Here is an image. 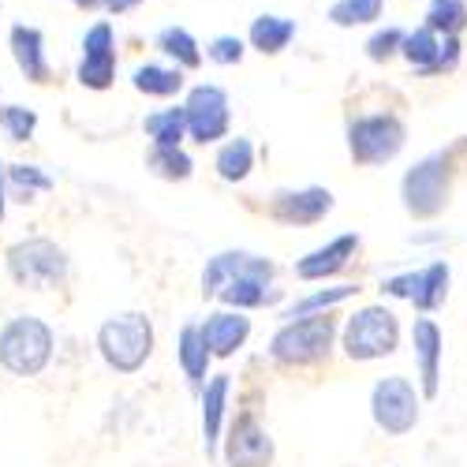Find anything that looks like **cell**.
<instances>
[{
  "mask_svg": "<svg viewBox=\"0 0 467 467\" xmlns=\"http://www.w3.org/2000/svg\"><path fill=\"white\" fill-rule=\"evenodd\" d=\"M333 210V191L329 187H299V191H277L269 202V217L288 224V228H306L326 221Z\"/></svg>",
  "mask_w": 467,
  "mask_h": 467,
  "instance_id": "13",
  "label": "cell"
},
{
  "mask_svg": "<svg viewBox=\"0 0 467 467\" xmlns=\"http://www.w3.org/2000/svg\"><path fill=\"white\" fill-rule=\"evenodd\" d=\"M404 146H408V124L397 112H363L348 120V153L363 169L397 161Z\"/></svg>",
  "mask_w": 467,
  "mask_h": 467,
  "instance_id": "3",
  "label": "cell"
},
{
  "mask_svg": "<svg viewBox=\"0 0 467 467\" xmlns=\"http://www.w3.org/2000/svg\"><path fill=\"white\" fill-rule=\"evenodd\" d=\"M98 352L101 359L120 370V374H135L150 352H153V326L142 310H124V315H112L101 329H98Z\"/></svg>",
  "mask_w": 467,
  "mask_h": 467,
  "instance_id": "5",
  "label": "cell"
},
{
  "mask_svg": "<svg viewBox=\"0 0 467 467\" xmlns=\"http://www.w3.org/2000/svg\"><path fill=\"white\" fill-rule=\"evenodd\" d=\"M337 318L333 315H306L296 322H285L274 340H269V356L281 367H315L333 352Z\"/></svg>",
  "mask_w": 467,
  "mask_h": 467,
  "instance_id": "4",
  "label": "cell"
},
{
  "mask_svg": "<svg viewBox=\"0 0 467 467\" xmlns=\"http://www.w3.org/2000/svg\"><path fill=\"white\" fill-rule=\"evenodd\" d=\"M415 285H419V274H397V277L381 281V292H385V296H397V299H408V303H411Z\"/></svg>",
  "mask_w": 467,
  "mask_h": 467,
  "instance_id": "36",
  "label": "cell"
},
{
  "mask_svg": "<svg viewBox=\"0 0 467 467\" xmlns=\"http://www.w3.org/2000/svg\"><path fill=\"white\" fill-rule=\"evenodd\" d=\"M139 5H146V0H101V8H105L109 16H128V12H135Z\"/></svg>",
  "mask_w": 467,
  "mask_h": 467,
  "instance_id": "37",
  "label": "cell"
},
{
  "mask_svg": "<svg viewBox=\"0 0 467 467\" xmlns=\"http://www.w3.org/2000/svg\"><path fill=\"white\" fill-rule=\"evenodd\" d=\"M463 60V42H460V34H449L445 42H441V53H438V64L431 71V79H441V75H452Z\"/></svg>",
  "mask_w": 467,
  "mask_h": 467,
  "instance_id": "35",
  "label": "cell"
},
{
  "mask_svg": "<svg viewBox=\"0 0 467 467\" xmlns=\"http://www.w3.org/2000/svg\"><path fill=\"white\" fill-rule=\"evenodd\" d=\"M8 191L19 199H34L37 191H53V180L37 169V165H8Z\"/></svg>",
  "mask_w": 467,
  "mask_h": 467,
  "instance_id": "32",
  "label": "cell"
},
{
  "mask_svg": "<svg viewBox=\"0 0 467 467\" xmlns=\"http://www.w3.org/2000/svg\"><path fill=\"white\" fill-rule=\"evenodd\" d=\"M449 281H452L449 262H431L426 269H419V285H415L411 306L419 310V315H434V310L445 306V299H449Z\"/></svg>",
  "mask_w": 467,
  "mask_h": 467,
  "instance_id": "22",
  "label": "cell"
},
{
  "mask_svg": "<svg viewBox=\"0 0 467 467\" xmlns=\"http://www.w3.org/2000/svg\"><path fill=\"white\" fill-rule=\"evenodd\" d=\"M8 46H12L16 67L23 71V79H26V83L46 87V83L53 79V64H49V53H46V34L37 30V26L16 23L12 34H8Z\"/></svg>",
  "mask_w": 467,
  "mask_h": 467,
  "instance_id": "15",
  "label": "cell"
},
{
  "mask_svg": "<svg viewBox=\"0 0 467 467\" xmlns=\"http://www.w3.org/2000/svg\"><path fill=\"white\" fill-rule=\"evenodd\" d=\"M277 456L274 438L254 419V415H240L232 422V431L224 438V463L228 467H269Z\"/></svg>",
  "mask_w": 467,
  "mask_h": 467,
  "instance_id": "12",
  "label": "cell"
},
{
  "mask_svg": "<svg viewBox=\"0 0 467 467\" xmlns=\"http://www.w3.org/2000/svg\"><path fill=\"white\" fill-rule=\"evenodd\" d=\"M131 87L146 98H172L183 90V67H161V64H139L131 71Z\"/></svg>",
  "mask_w": 467,
  "mask_h": 467,
  "instance_id": "23",
  "label": "cell"
},
{
  "mask_svg": "<svg viewBox=\"0 0 467 467\" xmlns=\"http://www.w3.org/2000/svg\"><path fill=\"white\" fill-rule=\"evenodd\" d=\"M274 274H277V265L262 254L221 251L206 262L202 296H213L224 306H236V310H254V306L281 299V292L274 288Z\"/></svg>",
  "mask_w": 467,
  "mask_h": 467,
  "instance_id": "1",
  "label": "cell"
},
{
  "mask_svg": "<svg viewBox=\"0 0 467 467\" xmlns=\"http://www.w3.org/2000/svg\"><path fill=\"white\" fill-rule=\"evenodd\" d=\"M400 344V322L389 306H363L344 322V356L356 363H374L393 356Z\"/></svg>",
  "mask_w": 467,
  "mask_h": 467,
  "instance_id": "7",
  "label": "cell"
},
{
  "mask_svg": "<svg viewBox=\"0 0 467 467\" xmlns=\"http://www.w3.org/2000/svg\"><path fill=\"white\" fill-rule=\"evenodd\" d=\"M142 131L153 139V146H180L187 135V109H161V112H150L142 120Z\"/></svg>",
  "mask_w": 467,
  "mask_h": 467,
  "instance_id": "25",
  "label": "cell"
},
{
  "mask_svg": "<svg viewBox=\"0 0 467 467\" xmlns=\"http://www.w3.org/2000/svg\"><path fill=\"white\" fill-rule=\"evenodd\" d=\"M202 337L217 359H228L251 337V318H244V310H217L202 322Z\"/></svg>",
  "mask_w": 467,
  "mask_h": 467,
  "instance_id": "17",
  "label": "cell"
},
{
  "mask_svg": "<svg viewBox=\"0 0 467 467\" xmlns=\"http://www.w3.org/2000/svg\"><path fill=\"white\" fill-rule=\"evenodd\" d=\"M146 169L153 176H161V180H187L191 169H194V161L187 158L180 146H153L150 158H146Z\"/></svg>",
  "mask_w": 467,
  "mask_h": 467,
  "instance_id": "30",
  "label": "cell"
},
{
  "mask_svg": "<svg viewBox=\"0 0 467 467\" xmlns=\"http://www.w3.org/2000/svg\"><path fill=\"white\" fill-rule=\"evenodd\" d=\"M71 5L79 12H94V8H101V0H71Z\"/></svg>",
  "mask_w": 467,
  "mask_h": 467,
  "instance_id": "39",
  "label": "cell"
},
{
  "mask_svg": "<svg viewBox=\"0 0 467 467\" xmlns=\"http://www.w3.org/2000/svg\"><path fill=\"white\" fill-rule=\"evenodd\" d=\"M158 49L169 60H176V67H187V71H194V67L202 64V46L194 42V34L183 30V26H165L158 34Z\"/></svg>",
  "mask_w": 467,
  "mask_h": 467,
  "instance_id": "27",
  "label": "cell"
},
{
  "mask_svg": "<svg viewBox=\"0 0 467 467\" xmlns=\"http://www.w3.org/2000/svg\"><path fill=\"white\" fill-rule=\"evenodd\" d=\"M176 356H180V367L187 374V381L194 389H206V374H210V344L202 337V326H183L180 329V340H176Z\"/></svg>",
  "mask_w": 467,
  "mask_h": 467,
  "instance_id": "19",
  "label": "cell"
},
{
  "mask_svg": "<svg viewBox=\"0 0 467 467\" xmlns=\"http://www.w3.org/2000/svg\"><path fill=\"white\" fill-rule=\"evenodd\" d=\"M244 53H247V42H244V37H236V34H217L213 42L206 46V57H210L213 64H221V67L240 64Z\"/></svg>",
  "mask_w": 467,
  "mask_h": 467,
  "instance_id": "34",
  "label": "cell"
},
{
  "mask_svg": "<svg viewBox=\"0 0 467 467\" xmlns=\"http://www.w3.org/2000/svg\"><path fill=\"white\" fill-rule=\"evenodd\" d=\"M213 169H217V176L228 180V183L247 180L251 169H254V142H251V139H228V142L217 150Z\"/></svg>",
  "mask_w": 467,
  "mask_h": 467,
  "instance_id": "24",
  "label": "cell"
},
{
  "mask_svg": "<svg viewBox=\"0 0 467 467\" xmlns=\"http://www.w3.org/2000/svg\"><path fill=\"white\" fill-rule=\"evenodd\" d=\"M356 251H359V236H356V232H344V236L329 240L326 247L303 254L296 262V277L299 281H326V277L340 274V269L356 258Z\"/></svg>",
  "mask_w": 467,
  "mask_h": 467,
  "instance_id": "16",
  "label": "cell"
},
{
  "mask_svg": "<svg viewBox=\"0 0 467 467\" xmlns=\"http://www.w3.org/2000/svg\"><path fill=\"white\" fill-rule=\"evenodd\" d=\"M8 165L0 161V221H5V206H8Z\"/></svg>",
  "mask_w": 467,
  "mask_h": 467,
  "instance_id": "38",
  "label": "cell"
},
{
  "mask_svg": "<svg viewBox=\"0 0 467 467\" xmlns=\"http://www.w3.org/2000/svg\"><path fill=\"white\" fill-rule=\"evenodd\" d=\"M53 359V329L42 318L19 315L0 329V367L16 378L42 374Z\"/></svg>",
  "mask_w": 467,
  "mask_h": 467,
  "instance_id": "6",
  "label": "cell"
},
{
  "mask_svg": "<svg viewBox=\"0 0 467 467\" xmlns=\"http://www.w3.org/2000/svg\"><path fill=\"white\" fill-rule=\"evenodd\" d=\"M8 274L23 288L46 292L67 277V254H64V247H57L53 240H42V236L19 240L8 247Z\"/></svg>",
  "mask_w": 467,
  "mask_h": 467,
  "instance_id": "9",
  "label": "cell"
},
{
  "mask_svg": "<svg viewBox=\"0 0 467 467\" xmlns=\"http://www.w3.org/2000/svg\"><path fill=\"white\" fill-rule=\"evenodd\" d=\"M187 109V135L194 142H217L228 135L232 128V105H228V94L213 83H202V87H194L183 101Z\"/></svg>",
  "mask_w": 467,
  "mask_h": 467,
  "instance_id": "10",
  "label": "cell"
},
{
  "mask_svg": "<svg viewBox=\"0 0 467 467\" xmlns=\"http://www.w3.org/2000/svg\"><path fill=\"white\" fill-rule=\"evenodd\" d=\"M0 128L12 142H30L37 131V112L26 105H5L0 109Z\"/></svg>",
  "mask_w": 467,
  "mask_h": 467,
  "instance_id": "33",
  "label": "cell"
},
{
  "mask_svg": "<svg viewBox=\"0 0 467 467\" xmlns=\"http://www.w3.org/2000/svg\"><path fill=\"white\" fill-rule=\"evenodd\" d=\"M456 153H460V146L434 150L404 172L400 202L415 221H434L438 213H445V206L452 199V180H456Z\"/></svg>",
  "mask_w": 467,
  "mask_h": 467,
  "instance_id": "2",
  "label": "cell"
},
{
  "mask_svg": "<svg viewBox=\"0 0 467 467\" xmlns=\"http://www.w3.org/2000/svg\"><path fill=\"white\" fill-rule=\"evenodd\" d=\"M228 374H213L202 389V441H206V456L217 452V441H221V419H224V408H228Z\"/></svg>",
  "mask_w": 467,
  "mask_h": 467,
  "instance_id": "21",
  "label": "cell"
},
{
  "mask_svg": "<svg viewBox=\"0 0 467 467\" xmlns=\"http://www.w3.org/2000/svg\"><path fill=\"white\" fill-rule=\"evenodd\" d=\"M422 23L438 30L441 37L467 30V0H431L422 12Z\"/></svg>",
  "mask_w": 467,
  "mask_h": 467,
  "instance_id": "28",
  "label": "cell"
},
{
  "mask_svg": "<svg viewBox=\"0 0 467 467\" xmlns=\"http://www.w3.org/2000/svg\"><path fill=\"white\" fill-rule=\"evenodd\" d=\"M296 34H299L296 19L265 12V16L251 19V30H247V46H251L254 53H262V57H281V53H285V49L296 42Z\"/></svg>",
  "mask_w": 467,
  "mask_h": 467,
  "instance_id": "18",
  "label": "cell"
},
{
  "mask_svg": "<svg viewBox=\"0 0 467 467\" xmlns=\"http://www.w3.org/2000/svg\"><path fill=\"white\" fill-rule=\"evenodd\" d=\"M441 42L445 37L438 30H431L426 23L411 26L408 37H404V49H400V60H408V67L419 75V79H431V71L438 64V53H441Z\"/></svg>",
  "mask_w": 467,
  "mask_h": 467,
  "instance_id": "20",
  "label": "cell"
},
{
  "mask_svg": "<svg viewBox=\"0 0 467 467\" xmlns=\"http://www.w3.org/2000/svg\"><path fill=\"white\" fill-rule=\"evenodd\" d=\"M359 292V285H337V288H326V292H315V296H306L299 303H292L285 310V318L296 322V318H306V315H329V306L344 303V299H352Z\"/></svg>",
  "mask_w": 467,
  "mask_h": 467,
  "instance_id": "29",
  "label": "cell"
},
{
  "mask_svg": "<svg viewBox=\"0 0 467 467\" xmlns=\"http://www.w3.org/2000/svg\"><path fill=\"white\" fill-rule=\"evenodd\" d=\"M75 79L87 90H109L116 83V30L109 19H98L83 34V57L75 67Z\"/></svg>",
  "mask_w": 467,
  "mask_h": 467,
  "instance_id": "11",
  "label": "cell"
},
{
  "mask_svg": "<svg viewBox=\"0 0 467 467\" xmlns=\"http://www.w3.org/2000/svg\"><path fill=\"white\" fill-rule=\"evenodd\" d=\"M370 419L381 434L389 438H404L411 434L419 419H422V400L415 393V385L400 374H389L381 381H374L370 389Z\"/></svg>",
  "mask_w": 467,
  "mask_h": 467,
  "instance_id": "8",
  "label": "cell"
},
{
  "mask_svg": "<svg viewBox=\"0 0 467 467\" xmlns=\"http://www.w3.org/2000/svg\"><path fill=\"white\" fill-rule=\"evenodd\" d=\"M381 16H385V0H333L329 5V23L340 30L374 26Z\"/></svg>",
  "mask_w": 467,
  "mask_h": 467,
  "instance_id": "26",
  "label": "cell"
},
{
  "mask_svg": "<svg viewBox=\"0 0 467 467\" xmlns=\"http://www.w3.org/2000/svg\"><path fill=\"white\" fill-rule=\"evenodd\" d=\"M411 348H415V367H419L422 397H438V389H441V359H445V337H441L434 318H415Z\"/></svg>",
  "mask_w": 467,
  "mask_h": 467,
  "instance_id": "14",
  "label": "cell"
},
{
  "mask_svg": "<svg viewBox=\"0 0 467 467\" xmlns=\"http://www.w3.org/2000/svg\"><path fill=\"white\" fill-rule=\"evenodd\" d=\"M404 37H408V30L404 26H378L370 37H367V60H374V64H389V60H397L400 57V49H404Z\"/></svg>",
  "mask_w": 467,
  "mask_h": 467,
  "instance_id": "31",
  "label": "cell"
}]
</instances>
